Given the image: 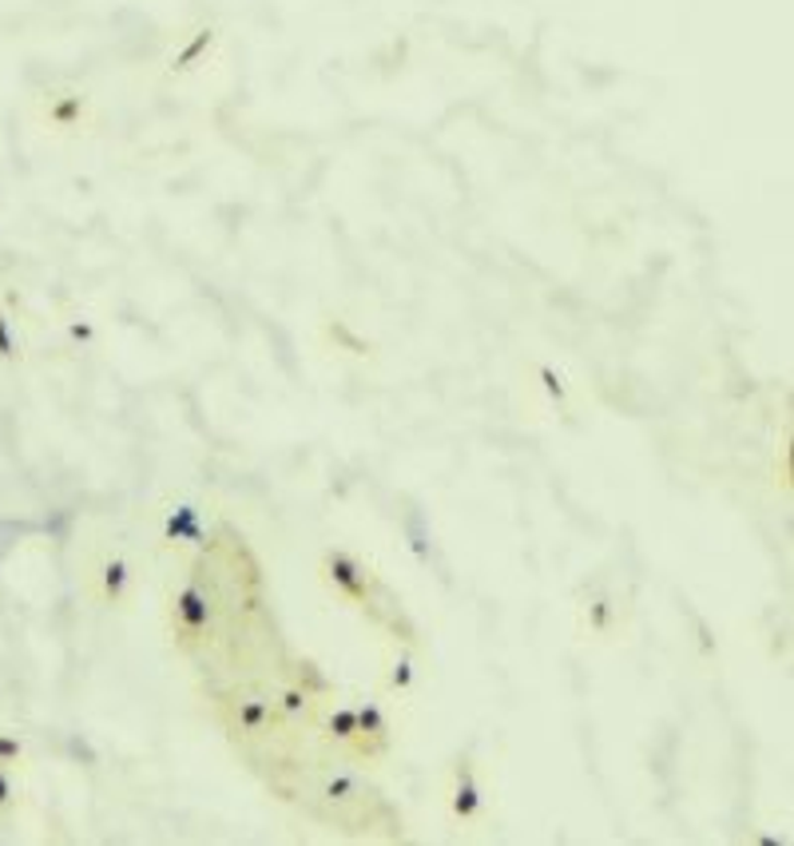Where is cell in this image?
I'll list each match as a JSON object with an SVG mask.
<instances>
[{
    "instance_id": "d6986e66",
    "label": "cell",
    "mask_w": 794,
    "mask_h": 846,
    "mask_svg": "<svg viewBox=\"0 0 794 846\" xmlns=\"http://www.w3.org/2000/svg\"><path fill=\"white\" fill-rule=\"evenodd\" d=\"M16 807H21V787H16V775H12V767H4V763H0V819H12V814H16Z\"/></svg>"
},
{
    "instance_id": "277c9868",
    "label": "cell",
    "mask_w": 794,
    "mask_h": 846,
    "mask_svg": "<svg viewBox=\"0 0 794 846\" xmlns=\"http://www.w3.org/2000/svg\"><path fill=\"white\" fill-rule=\"evenodd\" d=\"M215 616H218V605H215V593H211L208 584L195 581V576H187L179 588H171L167 596V620H171V640L179 644V652H199L208 648V640L215 636Z\"/></svg>"
},
{
    "instance_id": "ffe728a7",
    "label": "cell",
    "mask_w": 794,
    "mask_h": 846,
    "mask_svg": "<svg viewBox=\"0 0 794 846\" xmlns=\"http://www.w3.org/2000/svg\"><path fill=\"white\" fill-rule=\"evenodd\" d=\"M68 334H72V342H92V338H96L92 322H72V326H68Z\"/></svg>"
},
{
    "instance_id": "ba28073f",
    "label": "cell",
    "mask_w": 794,
    "mask_h": 846,
    "mask_svg": "<svg viewBox=\"0 0 794 846\" xmlns=\"http://www.w3.org/2000/svg\"><path fill=\"white\" fill-rule=\"evenodd\" d=\"M354 712H358V739H354L349 755L358 759V763H381L393 751V739H398L393 736L390 707H386L381 695H358Z\"/></svg>"
},
{
    "instance_id": "9a60e30c",
    "label": "cell",
    "mask_w": 794,
    "mask_h": 846,
    "mask_svg": "<svg viewBox=\"0 0 794 846\" xmlns=\"http://www.w3.org/2000/svg\"><path fill=\"white\" fill-rule=\"evenodd\" d=\"M159 540L164 545H203L208 540V521H203V505L179 501L164 513L159 521Z\"/></svg>"
},
{
    "instance_id": "30bf717a",
    "label": "cell",
    "mask_w": 794,
    "mask_h": 846,
    "mask_svg": "<svg viewBox=\"0 0 794 846\" xmlns=\"http://www.w3.org/2000/svg\"><path fill=\"white\" fill-rule=\"evenodd\" d=\"M315 731L318 739L334 751H346L354 748V739H358V712H354V700L346 695H322V704H318V715H315Z\"/></svg>"
},
{
    "instance_id": "52a82bcc",
    "label": "cell",
    "mask_w": 794,
    "mask_h": 846,
    "mask_svg": "<svg viewBox=\"0 0 794 846\" xmlns=\"http://www.w3.org/2000/svg\"><path fill=\"white\" fill-rule=\"evenodd\" d=\"M446 811H449V823L458 826V831H481V826H489L493 791L485 771H481V763L473 755L453 759V767H449Z\"/></svg>"
},
{
    "instance_id": "5b68a950",
    "label": "cell",
    "mask_w": 794,
    "mask_h": 846,
    "mask_svg": "<svg viewBox=\"0 0 794 846\" xmlns=\"http://www.w3.org/2000/svg\"><path fill=\"white\" fill-rule=\"evenodd\" d=\"M223 52V28L215 21H191L171 36L167 52L159 56V80L164 84H187L203 76Z\"/></svg>"
},
{
    "instance_id": "ac0fdd59",
    "label": "cell",
    "mask_w": 794,
    "mask_h": 846,
    "mask_svg": "<svg viewBox=\"0 0 794 846\" xmlns=\"http://www.w3.org/2000/svg\"><path fill=\"white\" fill-rule=\"evenodd\" d=\"M0 763L12 767V771L28 763V743H24L16 731H0Z\"/></svg>"
},
{
    "instance_id": "7a4b0ae2",
    "label": "cell",
    "mask_w": 794,
    "mask_h": 846,
    "mask_svg": "<svg viewBox=\"0 0 794 846\" xmlns=\"http://www.w3.org/2000/svg\"><path fill=\"white\" fill-rule=\"evenodd\" d=\"M318 581L330 596H337L342 605L358 608V612L378 616L381 596H386V581H381L374 564L362 552L346 549V545H330L318 557Z\"/></svg>"
},
{
    "instance_id": "8992f818",
    "label": "cell",
    "mask_w": 794,
    "mask_h": 846,
    "mask_svg": "<svg viewBox=\"0 0 794 846\" xmlns=\"http://www.w3.org/2000/svg\"><path fill=\"white\" fill-rule=\"evenodd\" d=\"M631 624V605L628 593L616 584L600 581L588 584L577 600V632L588 644H620L628 636Z\"/></svg>"
},
{
    "instance_id": "6da1fadb",
    "label": "cell",
    "mask_w": 794,
    "mask_h": 846,
    "mask_svg": "<svg viewBox=\"0 0 794 846\" xmlns=\"http://www.w3.org/2000/svg\"><path fill=\"white\" fill-rule=\"evenodd\" d=\"M84 581H87V596L99 612H131L135 608V596H140V564L123 549L120 540H104L92 549L84 564Z\"/></svg>"
},
{
    "instance_id": "8fae6325",
    "label": "cell",
    "mask_w": 794,
    "mask_h": 846,
    "mask_svg": "<svg viewBox=\"0 0 794 846\" xmlns=\"http://www.w3.org/2000/svg\"><path fill=\"white\" fill-rule=\"evenodd\" d=\"M378 688L386 700H410V695H417V688H422V659H417V652L405 648V644H393L381 656Z\"/></svg>"
},
{
    "instance_id": "4fadbf2b",
    "label": "cell",
    "mask_w": 794,
    "mask_h": 846,
    "mask_svg": "<svg viewBox=\"0 0 794 846\" xmlns=\"http://www.w3.org/2000/svg\"><path fill=\"white\" fill-rule=\"evenodd\" d=\"M529 385L544 397V406L553 409V414H560V418H568L577 409V390H572L565 370L556 362H548V358H533L529 362Z\"/></svg>"
},
{
    "instance_id": "e0dca14e",
    "label": "cell",
    "mask_w": 794,
    "mask_h": 846,
    "mask_svg": "<svg viewBox=\"0 0 794 846\" xmlns=\"http://www.w3.org/2000/svg\"><path fill=\"white\" fill-rule=\"evenodd\" d=\"M294 680L303 683V688H310V692L322 700V695L334 692V683H330V676L322 668H318L315 659H298V668H294Z\"/></svg>"
},
{
    "instance_id": "5bb4252c",
    "label": "cell",
    "mask_w": 794,
    "mask_h": 846,
    "mask_svg": "<svg viewBox=\"0 0 794 846\" xmlns=\"http://www.w3.org/2000/svg\"><path fill=\"white\" fill-rule=\"evenodd\" d=\"M271 704L279 712V719H283V727H298V724L315 727V715L322 700L310 688H303L298 680H283L271 688Z\"/></svg>"
},
{
    "instance_id": "9c48e42d",
    "label": "cell",
    "mask_w": 794,
    "mask_h": 846,
    "mask_svg": "<svg viewBox=\"0 0 794 846\" xmlns=\"http://www.w3.org/2000/svg\"><path fill=\"white\" fill-rule=\"evenodd\" d=\"M227 715L230 731L242 736L247 743H259V739H271L274 731H283V719L274 712L271 692H259V688H239L227 700Z\"/></svg>"
},
{
    "instance_id": "7c38bea8",
    "label": "cell",
    "mask_w": 794,
    "mask_h": 846,
    "mask_svg": "<svg viewBox=\"0 0 794 846\" xmlns=\"http://www.w3.org/2000/svg\"><path fill=\"white\" fill-rule=\"evenodd\" d=\"M318 334H322L330 354H342V358H354V362H374L378 358V342L354 319H346V314H327Z\"/></svg>"
},
{
    "instance_id": "2e32d148",
    "label": "cell",
    "mask_w": 794,
    "mask_h": 846,
    "mask_svg": "<svg viewBox=\"0 0 794 846\" xmlns=\"http://www.w3.org/2000/svg\"><path fill=\"white\" fill-rule=\"evenodd\" d=\"M24 362V342H21V330H16V319H12L9 307H0V366H16Z\"/></svg>"
},
{
    "instance_id": "3957f363",
    "label": "cell",
    "mask_w": 794,
    "mask_h": 846,
    "mask_svg": "<svg viewBox=\"0 0 794 846\" xmlns=\"http://www.w3.org/2000/svg\"><path fill=\"white\" fill-rule=\"evenodd\" d=\"M36 123L52 140H87L99 123V104L80 84H52L36 96Z\"/></svg>"
}]
</instances>
